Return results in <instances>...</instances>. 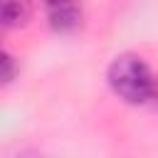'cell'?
Instances as JSON below:
<instances>
[{
    "instance_id": "obj_4",
    "label": "cell",
    "mask_w": 158,
    "mask_h": 158,
    "mask_svg": "<svg viewBox=\"0 0 158 158\" xmlns=\"http://www.w3.org/2000/svg\"><path fill=\"white\" fill-rule=\"evenodd\" d=\"M12 77H15V62H12V57H7L0 49V84L10 81Z\"/></svg>"
},
{
    "instance_id": "obj_1",
    "label": "cell",
    "mask_w": 158,
    "mask_h": 158,
    "mask_svg": "<svg viewBox=\"0 0 158 158\" xmlns=\"http://www.w3.org/2000/svg\"><path fill=\"white\" fill-rule=\"evenodd\" d=\"M109 86L128 104H151L158 99V79L138 54H121L106 72Z\"/></svg>"
},
{
    "instance_id": "obj_3",
    "label": "cell",
    "mask_w": 158,
    "mask_h": 158,
    "mask_svg": "<svg viewBox=\"0 0 158 158\" xmlns=\"http://www.w3.org/2000/svg\"><path fill=\"white\" fill-rule=\"evenodd\" d=\"M30 15V7L22 2H0V25H20Z\"/></svg>"
},
{
    "instance_id": "obj_5",
    "label": "cell",
    "mask_w": 158,
    "mask_h": 158,
    "mask_svg": "<svg viewBox=\"0 0 158 158\" xmlns=\"http://www.w3.org/2000/svg\"><path fill=\"white\" fill-rule=\"evenodd\" d=\"M17 158H44L42 153H35V151H25V153H20Z\"/></svg>"
},
{
    "instance_id": "obj_2",
    "label": "cell",
    "mask_w": 158,
    "mask_h": 158,
    "mask_svg": "<svg viewBox=\"0 0 158 158\" xmlns=\"http://www.w3.org/2000/svg\"><path fill=\"white\" fill-rule=\"evenodd\" d=\"M44 10H47V22L57 32H72L81 25V7L74 2H52Z\"/></svg>"
}]
</instances>
